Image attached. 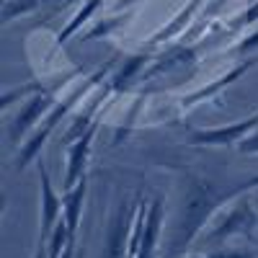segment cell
Instances as JSON below:
<instances>
[{
	"instance_id": "obj_1",
	"label": "cell",
	"mask_w": 258,
	"mask_h": 258,
	"mask_svg": "<svg viewBox=\"0 0 258 258\" xmlns=\"http://www.w3.org/2000/svg\"><path fill=\"white\" fill-rule=\"evenodd\" d=\"M227 202H230L227 191H222L214 181L188 176L186 183H183L181 204H178V212H176L173 227H170L163 258L186 255V248H191V243L199 238V232L207 227L209 217L217 212V207H222Z\"/></svg>"
},
{
	"instance_id": "obj_2",
	"label": "cell",
	"mask_w": 258,
	"mask_h": 258,
	"mask_svg": "<svg viewBox=\"0 0 258 258\" xmlns=\"http://www.w3.org/2000/svg\"><path fill=\"white\" fill-rule=\"evenodd\" d=\"M111 68H114V62H109V64H106V68H101L98 73L88 75V78H85V80L78 85V88H75L68 98H62V101H57V103H54V109L44 116L41 126L36 129V132H34L24 145H21V153H18V158H16V168H18V170L29 168V165L36 160V155L41 153V147H44V142L49 140V135L57 129V124L62 121V116H68V114L75 109V103H78V101H83L85 96H88V93L96 88V85H98V80H103V75L109 73Z\"/></svg>"
},
{
	"instance_id": "obj_3",
	"label": "cell",
	"mask_w": 258,
	"mask_h": 258,
	"mask_svg": "<svg viewBox=\"0 0 258 258\" xmlns=\"http://www.w3.org/2000/svg\"><path fill=\"white\" fill-rule=\"evenodd\" d=\"M83 70H73V73H68L62 80H57V83H52V85H47L44 91H39V93H34L31 98H26L24 101V109L18 111V116L8 124V140L13 142V145H18L21 140H24L31 129H34V124H39L41 121V116H47L52 109H54V103H57V93L68 85L73 78H78Z\"/></svg>"
},
{
	"instance_id": "obj_4",
	"label": "cell",
	"mask_w": 258,
	"mask_h": 258,
	"mask_svg": "<svg viewBox=\"0 0 258 258\" xmlns=\"http://www.w3.org/2000/svg\"><path fill=\"white\" fill-rule=\"evenodd\" d=\"M255 227H258L255 204L250 202L248 194H240V197L232 199L230 212H225L222 217L202 235V243L204 245H220L227 238H232V235H245V238H250Z\"/></svg>"
},
{
	"instance_id": "obj_5",
	"label": "cell",
	"mask_w": 258,
	"mask_h": 258,
	"mask_svg": "<svg viewBox=\"0 0 258 258\" xmlns=\"http://www.w3.org/2000/svg\"><path fill=\"white\" fill-rule=\"evenodd\" d=\"M140 197H135V202L129 204L126 199H121L106 225V238H103V253L101 258H126L129 250V235H132V222H135V212H137Z\"/></svg>"
},
{
	"instance_id": "obj_6",
	"label": "cell",
	"mask_w": 258,
	"mask_h": 258,
	"mask_svg": "<svg viewBox=\"0 0 258 258\" xmlns=\"http://www.w3.org/2000/svg\"><path fill=\"white\" fill-rule=\"evenodd\" d=\"M36 173H39V186H41V191H39V217H41L39 220V240L47 243L54 225L64 214V202L52 186V178H49V170H47L44 160L36 163Z\"/></svg>"
},
{
	"instance_id": "obj_7",
	"label": "cell",
	"mask_w": 258,
	"mask_h": 258,
	"mask_svg": "<svg viewBox=\"0 0 258 258\" xmlns=\"http://www.w3.org/2000/svg\"><path fill=\"white\" fill-rule=\"evenodd\" d=\"M258 129V114L253 111L250 116L227 124V126H212V129H191L188 142L197 147H238V142Z\"/></svg>"
},
{
	"instance_id": "obj_8",
	"label": "cell",
	"mask_w": 258,
	"mask_h": 258,
	"mask_svg": "<svg viewBox=\"0 0 258 258\" xmlns=\"http://www.w3.org/2000/svg\"><path fill=\"white\" fill-rule=\"evenodd\" d=\"M98 124H101V119H98V121H96V124H93L80 140H75L68 150H64V178H62V191L73 188L83 176H88V173H85V165H88L91 145H93V140H96Z\"/></svg>"
},
{
	"instance_id": "obj_9",
	"label": "cell",
	"mask_w": 258,
	"mask_h": 258,
	"mask_svg": "<svg viewBox=\"0 0 258 258\" xmlns=\"http://www.w3.org/2000/svg\"><path fill=\"white\" fill-rule=\"evenodd\" d=\"M258 64V57H248V59H243L240 64H235L232 70H227L222 78H217V80H212L209 85H204V88H199V91H194V93H188V96H183L181 98V111H188V109H194L197 103H204V101H209V98H214L220 91H225L227 85L232 83V80H238L243 73H248L250 68H255Z\"/></svg>"
},
{
	"instance_id": "obj_10",
	"label": "cell",
	"mask_w": 258,
	"mask_h": 258,
	"mask_svg": "<svg viewBox=\"0 0 258 258\" xmlns=\"http://www.w3.org/2000/svg\"><path fill=\"white\" fill-rule=\"evenodd\" d=\"M160 230H163V199L155 197L147 207V220H145V235L137 250V258H155L158 243H160Z\"/></svg>"
},
{
	"instance_id": "obj_11",
	"label": "cell",
	"mask_w": 258,
	"mask_h": 258,
	"mask_svg": "<svg viewBox=\"0 0 258 258\" xmlns=\"http://www.w3.org/2000/svg\"><path fill=\"white\" fill-rule=\"evenodd\" d=\"M88 194V176H83L73 188L62 191V202H64V222L70 227V243H75L78 238V227H80V217H83V202Z\"/></svg>"
},
{
	"instance_id": "obj_12",
	"label": "cell",
	"mask_w": 258,
	"mask_h": 258,
	"mask_svg": "<svg viewBox=\"0 0 258 258\" xmlns=\"http://www.w3.org/2000/svg\"><path fill=\"white\" fill-rule=\"evenodd\" d=\"M199 8H202V0H188V6H183V11H181L173 21H170L168 26H163L158 34H153V36L147 39V52H153V49L163 47L165 41H170L173 36H178V34L191 24V21H194V16H197Z\"/></svg>"
},
{
	"instance_id": "obj_13",
	"label": "cell",
	"mask_w": 258,
	"mask_h": 258,
	"mask_svg": "<svg viewBox=\"0 0 258 258\" xmlns=\"http://www.w3.org/2000/svg\"><path fill=\"white\" fill-rule=\"evenodd\" d=\"M150 57H153V52H140V54H132L126 62H124V68L114 75V78H109V85L114 88V93H121V91H126L129 88V83H132L140 73H145V62H150Z\"/></svg>"
},
{
	"instance_id": "obj_14",
	"label": "cell",
	"mask_w": 258,
	"mask_h": 258,
	"mask_svg": "<svg viewBox=\"0 0 258 258\" xmlns=\"http://www.w3.org/2000/svg\"><path fill=\"white\" fill-rule=\"evenodd\" d=\"M101 3H103V0H85V3H83V8L68 21V26H64L59 34H57V44H64V41H68L83 24H88V21H91V16L101 8Z\"/></svg>"
},
{
	"instance_id": "obj_15",
	"label": "cell",
	"mask_w": 258,
	"mask_h": 258,
	"mask_svg": "<svg viewBox=\"0 0 258 258\" xmlns=\"http://www.w3.org/2000/svg\"><path fill=\"white\" fill-rule=\"evenodd\" d=\"M129 16L132 13H124V16H114V18H101L93 29H88L85 34H80V41H91V39H98V36H109L111 31H116L119 26H124Z\"/></svg>"
},
{
	"instance_id": "obj_16",
	"label": "cell",
	"mask_w": 258,
	"mask_h": 258,
	"mask_svg": "<svg viewBox=\"0 0 258 258\" xmlns=\"http://www.w3.org/2000/svg\"><path fill=\"white\" fill-rule=\"evenodd\" d=\"M255 21H258V3H253L248 11H243V13H238L235 18H230V21H225V24H220L217 29L225 31V34H235L238 29H243V26H248V24H255Z\"/></svg>"
},
{
	"instance_id": "obj_17",
	"label": "cell",
	"mask_w": 258,
	"mask_h": 258,
	"mask_svg": "<svg viewBox=\"0 0 258 258\" xmlns=\"http://www.w3.org/2000/svg\"><path fill=\"white\" fill-rule=\"evenodd\" d=\"M253 47H258V31L250 34V36H245V39H240L238 44L222 49V54H225V57H227V54H243V52H248V49H253Z\"/></svg>"
},
{
	"instance_id": "obj_18",
	"label": "cell",
	"mask_w": 258,
	"mask_h": 258,
	"mask_svg": "<svg viewBox=\"0 0 258 258\" xmlns=\"http://www.w3.org/2000/svg\"><path fill=\"white\" fill-rule=\"evenodd\" d=\"M238 153H243V155H258V129H253L250 135H245L238 142Z\"/></svg>"
},
{
	"instance_id": "obj_19",
	"label": "cell",
	"mask_w": 258,
	"mask_h": 258,
	"mask_svg": "<svg viewBox=\"0 0 258 258\" xmlns=\"http://www.w3.org/2000/svg\"><path fill=\"white\" fill-rule=\"evenodd\" d=\"M255 186H258V173L250 176V178H245V181H240V183H235V188H227V199L232 202L235 197H240V194H248V191L255 188Z\"/></svg>"
},
{
	"instance_id": "obj_20",
	"label": "cell",
	"mask_w": 258,
	"mask_h": 258,
	"mask_svg": "<svg viewBox=\"0 0 258 258\" xmlns=\"http://www.w3.org/2000/svg\"><path fill=\"white\" fill-rule=\"evenodd\" d=\"M181 258H250V255L240 253V250H212V253H202V255H181Z\"/></svg>"
},
{
	"instance_id": "obj_21",
	"label": "cell",
	"mask_w": 258,
	"mask_h": 258,
	"mask_svg": "<svg viewBox=\"0 0 258 258\" xmlns=\"http://www.w3.org/2000/svg\"><path fill=\"white\" fill-rule=\"evenodd\" d=\"M255 114H258V111H255Z\"/></svg>"
}]
</instances>
